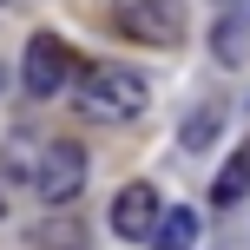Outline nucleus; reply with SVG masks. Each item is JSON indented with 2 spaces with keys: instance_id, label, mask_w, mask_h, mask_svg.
Returning <instances> with one entry per match:
<instances>
[{
  "instance_id": "nucleus-1",
  "label": "nucleus",
  "mask_w": 250,
  "mask_h": 250,
  "mask_svg": "<svg viewBox=\"0 0 250 250\" xmlns=\"http://www.w3.org/2000/svg\"><path fill=\"white\" fill-rule=\"evenodd\" d=\"M79 105L99 119H138L151 105V86L138 73H119V66H86V79H79Z\"/></svg>"
},
{
  "instance_id": "nucleus-2",
  "label": "nucleus",
  "mask_w": 250,
  "mask_h": 250,
  "mask_svg": "<svg viewBox=\"0 0 250 250\" xmlns=\"http://www.w3.org/2000/svg\"><path fill=\"white\" fill-rule=\"evenodd\" d=\"M33 191H40V204H73L79 191H86V145H79V138H53V145L40 151Z\"/></svg>"
},
{
  "instance_id": "nucleus-3",
  "label": "nucleus",
  "mask_w": 250,
  "mask_h": 250,
  "mask_svg": "<svg viewBox=\"0 0 250 250\" xmlns=\"http://www.w3.org/2000/svg\"><path fill=\"white\" fill-rule=\"evenodd\" d=\"M112 26L125 40H138V46H178L185 40V7L178 0H125Z\"/></svg>"
},
{
  "instance_id": "nucleus-4",
  "label": "nucleus",
  "mask_w": 250,
  "mask_h": 250,
  "mask_svg": "<svg viewBox=\"0 0 250 250\" xmlns=\"http://www.w3.org/2000/svg\"><path fill=\"white\" fill-rule=\"evenodd\" d=\"M66 73H86V66L73 60V46H66L60 33H33L26 40V92H33V99H53V92L66 86Z\"/></svg>"
},
{
  "instance_id": "nucleus-5",
  "label": "nucleus",
  "mask_w": 250,
  "mask_h": 250,
  "mask_svg": "<svg viewBox=\"0 0 250 250\" xmlns=\"http://www.w3.org/2000/svg\"><path fill=\"white\" fill-rule=\"evenodd\" d=\"M158 224H165V211H158V191L138 178V185H125L119 198H112V230L125 244H151L158 237Z\"/></svg>"
},
{
  "instance_id": "nucleus-6",
  "label": "nucleus",
  "mask_w": 250,
  "mask_h": 250,
  "mask_svg": "<svg viewBox=\"0 0 250 250\" xmlns=\"http://www.w3.org/2000/svg\"><path fill=\"white\" fill-rule=\"evenodd\" d=\"M151 250H198V211H165V224H158V237H151Z\"/></svg>"
},
{
  "instance_id": "nucleus-7",
  "label": "nucleus",
  "mask_w": 250,
  "mask_h": 250,
  "mask_svg": "<svg viewBox=\"0 0 250 250\" xmlns=\"http://www.w3.org/2000/svg\"><path fill=\"white\" fill-rule=\"evenodd\" d=\"M217 125H224V105H217V99H204L198 112L185 119V132H178V138H185V151H204V145L217 138Z\"/></svg>"
},
{
  "instance_id": "nucleus-8",
  "label": "nucleus",
  "mask_w": 250,
  "mask_h": 250,
  "mask_svg": "<svg viewBox=\"0 0 250 250\" xmlns=\"http://www.w3.org/2000/svg\"><path fill=\"white\" fill-rule=\"evenodd\" d=\"M244 191H250V145H244L237 158L224 165V171H217V185H211V198H217V204H237Z\"/></svg>"
},
{
  "instance_id": "nucleus-9",
  "label": "nucleus",
  "mask_w": 250,
  "mask_h": 250,
  "mask_svg": "<svg viewBox=\"0 0 250 250\" xmlns=\"http://www.w3.org/2000/svg\"><path fill=\"white\" fill-rule=\"evenodd\" d=\"M244 53H250V33H244L237 20H224V26H217V60H224V66H237Z\"/></svg>"
},
{
  "instance_id": "nucleus-10",
  "label": "nucleus",
  "mask_w": 250,
  "mask_h": 250,
  "mask_svg": "<svg viewBox=\"0 0 250 250\" xmlns=\"http://www.w3.org/2000/svg\"><path fill=\"white\" fill-rule=\"evenodd\" d=\"M0 86H7V66H0Z\"/></svg>"
},
{
  "instance_id": "nucleus-11",
  "label": "nucleus",
  "mask_w": 250,
  "mask_h": 250,
  "mask_svg": "<svg viewBox=\"0 0 250 250\" xmlns=\"http://www.w3.org/2000/svg\"><path fill=\"white\" fill-rule=\"evenodd\" d=\"M0 211H7V198H0Z\"/></svg>"
}]
</instances>
